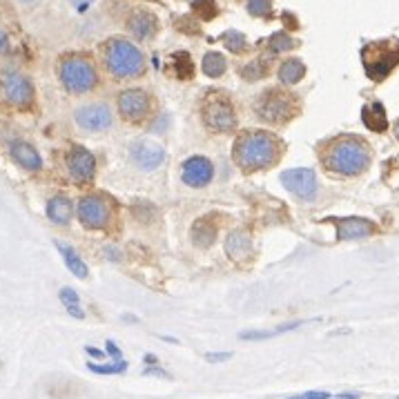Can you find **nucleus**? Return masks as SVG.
<instances>
[{
    "label": "nucleus",
    "instance_id": "17",
    "mask_svg": "<svg viewBox=\"0 0 399 399\" xmlns=\"http://www.w3.org/2000/svg\"><path fill=\"white\" fill-rule=\"evenodd\" d=\"M158 30V18L147 9H134L127 18V32L136 41H150Z\"/></svg>",
    "mask_w": 399,
    "mask_h": 399
},
{
    "label": "nucleus",
    "instance_id": "14",
    "mask_svg": "<svg viewBox=\"0 0 399 399\" xmlns=\"http://www.w3.org/2000/svg\"><path fill=\"white\" fill-rule=\"evenodd\" d=\"M181 178L190 187H205L214 178V165L205 156H190L181 165Z\"/></svg>",
    "mask_w": 399,
    "mask_h": 399
},
{
    "label": "nucleus",
    "instance_id": "24",
    "mask_svg": "<svg viewBox=\"0 0 399 399\" xmlns=\"http://www.w3.org/2000/svg\"><path fill=\"white\" fill-rule=\"evenodd\" d=\"M201 70L205 76H210V79H218V76H223L225 70H227V63L223 59V54L218 52H207L201 61Z\"/></svg>",
    "mask_w": 399,
    "mask_h": 399
},
{
    "label": "nucleus",
    "instance_id": "22",
    "mask_svg": "<svg viewBox=\"0 0 399 399\" xmlns=\"http://www.w3.org/2000/svg\"><path fill=\"white\" fill-rule=\"evenodd\" d=\"M303 76H306V65H303L301 59H288L281 63L279 68V81L283 85H288V88H292V85H297L303 81Z\"/></svg>",
    "mask_w": 399,
    "mask_h": 399
},
{
    "label": "nucleus",
    "instance_id": "5",
    "mask_svg": "<svg viewBox=\"0 0 399 399\" xmlns=\"http://www.w3.org/2000/svg\"><path fill=\"white\" fill-rule=\"evenodd\" d=\"M198 112H201L203 125L210 132H216V134H232L236 130V123H239L234 101L225 90L205 92V96L201 99V105H198Z\"/></svg>",
    "mask_w": 399,
    "mask_h": 399
},
{
    "label": "nucleus",
    "instance_id": "40",
    "mask_svg": "<svg viewBox=\"0 0 399 399\" xmlns=\"http://www.w3.org/2000/svg\"><path fill=\"white\" fill-rule=\"evenodd\" d=\"M23 3H32V0H23Z\"/></svg>",
    "mask_w": 399,
    "mask_h": 399
},
{
    "label": "nucleus",
    "instance_id": "19",
    "mask_svg": "<svg viewBox=\"0 0 399 399\" xmlns=\"http://www.w3.org/2000/svg\"><path fill=\"white\" fill-rule=\"evenodd\" d=\"M72 214H74V203L70 201L68 196L63 194H56L47 201V218L56 225H68L72 221Z\"/></svg>",
    "mask_w": 399,
    "mask_h": 399
},
{
    "label": "nucleus",
    "instance_id": "7",
    "mask_svg": "<svg viewBox=\"0 0 399 399\" xmlns=\"http://www.w3.org/2000/svg\"><path fill=\"white\" fill-rule=\"evenodd\" d=\"M364 70L373 81H384L399 63V41L368 43L362 50Z\"/></svg>",
    "mask_w": 399,
    "mask_h": 399
},
{
    "label": "nucleus",
    "instance_id": "15",
    "mask_svg": "<svg viewBox=\"0 0 399 399\" xmlns=\"http://www.w3.org/2000/svg\"><path fill=\"white\" fill-rule=\"evenodd\" d=\"M130 154H132V161L143 170H156L165 161L163 145H158L154 141H147V139L134 141L130 147Z\"/></svg>",
    "mask_w": 399,
    "mask_h": 399
},
{
    "label": "nucleus",
    "instance_id": "12",
    "mask_svg": "<svg viewBox=\"0 0 399 399\" xmlns=\"http://www.w3.org/2000/svg\"><path fill=\"white\" fill-rule=\"evenodd\" d=\"M65 163H68V172L76 183H90L94 174H96V158H94L90 150L81 145L70 147Z\"/></svg>",
    "mask_w": 399,
    "mask_h": 399
},
{
    "label": "nucleus",
    "instance_id": "1",
    "mask_svg": "<svg viewBox=\"0 0 399 399\" xmlns=\"http://www.w3.org/2000/svg\"><path fill=\"white\" fill-rule=\"evenodd\" d=\"M319 161L326 172L335 176H359L370 167L373 150L368 141L357 134H339L319 145Z\"/></svg>",
    "mask_w": 399,
    "mask_h": 399
},
{
    "label": "nucleus",
    "instance_id": "13",
    "mask_svg": "<svg viewBox=\"0 0 399 399\" xmlns=\"http://www.w3.org/2000/svg\"><path fill=\"white\" fill-rule=\"evenodd\" d=\"M76 123L88 132H105L112 127V110L105 103H90L74 112Z\"/></svg>",
    "mask_w": 399,
    "mask_h": 399
},
{
    "label": "nucleus",
    "instance_id": "29",
    "mask_svg": "<svg viewBox=\"0 0 399 399\" xmlns=\"http://www.w3.org/2000/svg\"><path fill=\"white\" fill-rule=\"evenodd\" d=\"M268 47H270V52H272V54H281V52H290V50H294V47H297V41H294L292 36H288L286 32H277V34H272V36H270Z\"/></svg>",
    "mask_w": 399,
    "mask_h": 399
},
{
    "label": "nucleus",
    "instance_id": "3",
    "mask_svg": "<svg viewBox=\"0 0 399 399\" xmlns=\"http://www.w3.org/2000/svg\"><path fill=\"white\" fill-rule=\"evenodd\" d=\"M101 63L114 81H132L145 74V56L139 45L121 36L108 38L101 45Z\"/></svg>",
    "mask_w": 399,
    "mask_h": 399
},
{
    "label": "nucleus",
    "instance_id": "16",
    "mask_svg": "<svg viewBox=\"0 0 399 399\" xmlns=\"http://www.w3.org/2000/svg\"><path fill=\"white\" fill-rule=\"evenodd\" d=\"M337 225V239L341 241H353V239H366V236L377 232V225L368 218L346 216V218H328Z\"/></svg>",
    "mask_w": 399,
    "mask_h": 399
},
{
    "label": "nucleus",
    "instance_id": "20",
    "mask_svg": "<svg viewBox=\"0 0 399 399\" xmlns=\"http://www.w3.org/2000/svg\"><path fill=\"white\" fill-rule=\"evenodd\" d=\"M250 248H252V239L250 234L245 230H234L227 234V241H225V252L230 259L234 261H241V259H248L250 256Z\"/></svg>",
    "mask_w": 399,
    "mask_h": 399
},
{
    "label": "nucleus",
    "instance_id": "4",
    "mask_svg": "<svg viewBox=\"0 0 399 399\" xmlns=\"http://www.w3.org/2000/svg\"><path fill=\"white\" fill-rule=\"evenodd\" d=\"M299 112H301L299 96L283 88L263 90L254 101L256 119L268 123V125H286Z\"/></svg>",
    "mask_w": 399,
    "mask_h": 399
},
{
    "label": "nucleus",
    "instance_id": "8",
    "mask_svg": "<svg viewBox=\"0 0 399 399\" xmlns=\"http://www.w3.org/2000/svg\"><path fill=\"white\" fill-rule=\"evenodd\" d=\"M116 108L123 121L127 123H143L152 116V108H154V99L152 94L141 90V88H130V90H123L116 99Z\"/></svg>",
    "mask_w": 399,
    "mask_h": 399
},
{
    "label": "nucleus",
    "instance_id": "33",
    "mask_svg": "<svg viewBox=\"0 0 399 399\" xmlns=\"http://www.w3.org/2000/svg\"><path fill=\"white\" fill-rule=\"evenodd\" d=\"M205 359L212 364H221V362H227V359H232V353H207Z\"/></svg>",
    "mask_w": 399,
    "mask_h": 399
},
{
    "label": "nucleus",
    "instance_id": "34",
    "mask_svg": "<svg viewBox=\"0 0 399 399\" xmlns=\"http://www.w3.org/2000/svg\"><path fill=\"white\" fill-rule=\"evenodd\" d=\"M105 353L110 355V357H114V362H119V359H123V355H121V348L114 344V341L110 339L108 344H105Z\"/></svg>",
    "mask_w": 399,
    "mask_h": 399
},
{
    "label": "nucleus",
    "instance_id": "25",
    "mask_svg": "<svg viewBox=\"0 0 399 399\" xmlns=\"http://www.w3.org/2000/svg\"><path fill=\"white\" fill-rule=\"evenodd\" d=\"M364 123L375 132H384L388 127V119L384 114L382 103H373V105L364 108Z\"/></svg>",
    "mask_w": 399,
    "mask_h": 399
},
{
    "label": "nucleus",
    "instance_id": "35",
    "mask_svg": "<svg viewBox=\"0 0 399 399\" xmlns=\"http://www.w3.org/2000/svg\"><path fill=\"white\" fill-rule=\"evenodd\" d=\"M143 375H147V377H163V379H170V375L165 373L163 368H158V366H147V368L143 370Z\"/></svg>",
    "mask_w": 399,
    "mask_h": 399
},
{
    "label": "nucleus",
    "instance_id": "11",
    "mask_svg": "<svg viewBox=\"0 0 399 399\" xmlns=\"http://www.w3.org/2000/svg\"><path fill=\"white\" fill-rule=\"evenodd\" d=\"M281 183L283 187L292 192L301 201H312L317 196V174L308 167H294V170H286L281 174Z\"/></svg>",
    "mask_w": 399,
    "mask_h": 399
},
{
    "label": "nucleus",
    "instance_id": "2",
    "mask_svg": "<svg viewBox=\"0 0 399 399\" xmlns=\"http://www.w3.org/2000/svg\"><path fill=\"white\" fill-rule=\"evenodd\" d=\"M281 154L283 141L265 130H243L232 145V161L243 172H259L277 165Z\"/></svg>",
    "mask_w": 399,
    "mask_h": 399
},
{
    "label": "nucleus",
    "instance_id": "38",
    "mask_svg": "<svg viewBox=\"0 0 399 399\" xmlns=\"http://www.w3.org/2000/svg\"><path fill=\"white\" fill-rule=\"evenodd\" d=\"M92 3H94V0H72V5L79 9V12H85V9H88Z\"/></svg>",
    "mask_w": 399,
    "mask_h": 399
},
{
    "label": "nucleus",
    "instance_id": "9",
    "mask_svg": "<svg viewBox=\"0 0 399 399\" xmlns=\"http://www.w3.org/2000/svg\"><path fill=\"white\" fill-rule=\"evenodd\" d=\"M76 212H79V221L90 230H103L112 221V205L101 194H85Z\"/></svg>",
    "mask_w": 399,
    "mask_h": 399
},
{
    "label": "nucleus",
    "instance_id": "30",
    "mask_svg": "<svg viewBox=\"0 0 399 399\" xmlns=\"http://www.w3.org/2000/svg\"><path fill=\"white\" fill-rule=\"evenodd\" d=\"M88 368L92 370V373H96V375H121V373H125L127 370V362L125 359H119V362H114V364H96V362H90Z\"/></svg>",
    "mask_w": 399,
    "mask_h": 399
},
{
    "label": "nucleus",
    "instance_id": "23",
    "mask_svg": "<svg viewBox=\"0 0 399 399\" xmlns=\"http://www.w3.org/2000/svg\"><path fill=\"white\" fill-rule=\"evenodd\" d=\"M56 248H59L61 256H63V261L65 265H68V270L74 274V277H79V279H85L88 277V265H85V261L79 256V252H76L72 245H65V243H56Z\"/></svg>",
    "mask_w": 399,
    "mask_h": 399
},
{
    "label": "nucleus",
    "instance_id": "28",
    "mask_svg": "<svg viewBox=\"0 0 399 399\" xmlns=\"http://www.w3.org/2000/svg\"><path fill=\"white\" fill-rule=\"evenodd\" d=\"M59 299L63 301V306L68 308L70 315H74L76 319H83V317H85V312H83L81 303H79V294H76V290H72V288H61Z\"/></svg>",
    "mask_w": 399,
    "mask_h": 399
},
{
    "label": "nucleus",
    "instance_id": "21",
    "mask_svg": "<svg viewBox=\"0 0 399 399\" xmlns=\"http://www.w3.org/2000/svg\"><path fill=\"white\" fill-rule=\"evenodd\" d=\"M216 232H218L216 223L212 221L210 216H203L192 225L190 236H192V243L198 245V248H210V245L216 241Z\"/></svg>",
    "mask_w": 399,
    "mask_h": 399
},
{
    "label": "nucleus",
    "instance_id": "6",
    "mask_svg": "<svg viewBox=\"0 0 399 399\" xmlns=\"http://www.w3.org/2000/svg\"><path fill=\"white\" fill-rule=\"evenodd\" d=\"M59 79L63 88L70 94H88L99 85V70L96 63L88 54H68L59 63Z\"/></svg>",
    "mask_w": 399,
    "mask_h": 399
},
{
    "label": "nucleus",
    "instance_id": "18",
    "mask_svg": "<svg viewBox=\"0 0 399 399\" xmlns=\"http://www.w3.org/2000/svg\"><path fill=\"white\" fill-rule=\"evenodd\" d=\"M9 154H12V158L18 165L30 170V172H38V170L43 167V158L38 154V150L30 143H25V141H14V143L9 145Z\"/></svg>",
    "mask_w": 399,
    "mask_h": 399
},
{
    "label": "nucleus",
    "instance_id": "32",
    "mask_svg": "<svg viewBox=\"0 0 399 399\" xmlns=\"http://www.w3.org/2000/svg\"><path fill=\"white\" fill-rule=\"evenodd\" d=\"M248 12L254 18H265L272 12V0H248Z\"/></svg>",
    "mask_w": 399,
    "mask_h": 399
},
{
    "label": "nucleus",
    "instance_id": "26",
    "mask_svg": "<svg viewBox=\"0 0 399 399\" xmlns=\"http://www.w3.org/2000/svg\"><path fill=\"white\" fill-rule=\"evenodd\" d=\"M297 326H301V321H290L286 326H279L274 330H250V332H241V339L243 341H259V339H270V337H277V335H283V332H290Z\"/></svg>",
    "mask_w": 399,
    "mask_h": 399
},
{
    "label": "nucleus",
    "instance_id": "39",
    "mask_svg": "<svg viewBox=\"0 0 399 399\" xmlns=\"http://www.w3.org/2000/svg\"><path fill=\"white\" fill-rule=\"evenodd\" d=\"M395 136H397V141H399V119H397V123H395Z\"/></svg>",
    "mask_w": 399,
    "mask_h": 399
},
{
    "label": "nucleus",
    "instance_id": "37",
    "mask_svg": "<svg viewBox=\"0 0 399 399\" xmlns=\"http://www.w3.org/2000/svg\"><path fill=\"white\" fill-rule=\"evenodd\" d=\"M7 52H9V38L3 30H0V54H7Z\"/></svg>",
    "mask_w": 399,
    "mask_h": 399
},
{
    "label": "nucleus",
    "instance_id": "27",
    "mask_svg": "<svg viewBox=\"0 0 399 399\" xmlns=\"http://www.w3.org/2000/svg\"><path fill=\"white\" fill-rule=\"evenodd\" d=\"M268 72H270V61L256 59V61H250V65H245L241 70V76H243V81L254 83V81H261Z\"/></svg>",
    "mask_w": 399,
    "mask_h": 399
},
{
    "label": "nucleus",
    "instance_id": "10",
    "mask_svg": "<svg viewBox=\"0 0 399 399\" xmlns=\"http://www.w3.org/2000/svg\"><path fill=\"white\" fill-rule=\"evenodd\" d=\"M0 92H3V99L14 108H30L34 103V85L25 74L5 72L0 79Z\"/></svg>",
    "mask_w": 399,
    "mask_h": 399
},
{
    "label": "nucleus",
    "instance_id": "31",
    "mask_svg": "<svg viewBox=\"0 0 399 399\" xmlns=\"http://www.w3.org/2000/svg\"><path fill=\"white\" fill-rule=\"evenodd\" d=\"M225 47L230 50L232 54H241V52H245V36L243 34H239V32H227L225 36Z\"/></svg>",
    "mask_w": 399,
    "mask_h": 399
},
{
    "label": "nucleus",
    "instance_id": "36",
    "mask_svg": "<svg viewBox=\"0 0 399 399\" xmlns=\"http://www.w3.org/2000/svg\"><path fill=\"white\" fill-rule=\"evenodd\" d=\"M85 355L88 357H94V359H101V357H105V353L99 348H92V346H85Z\"/></svg>",
    "mask_w": 399,
    "mask_h": 399
}]
</instances>
